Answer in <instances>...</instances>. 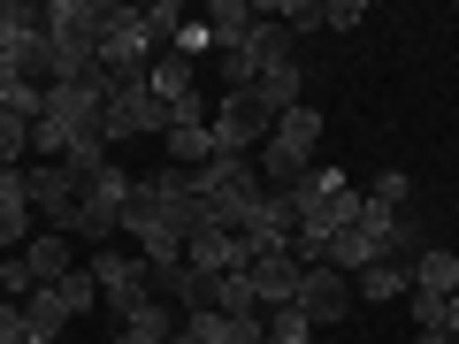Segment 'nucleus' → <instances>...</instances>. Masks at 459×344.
Masks as SVG:
<instances>
[{
  "label": "nucleus",
  "instance_id": "1",
  "mask_svg": "<svg viewBox=\"0 0 459 344\" xmlns=\"http://www.w3.org/2000/svg\"><path fill=\"white\" fill-rule=\"evenodd\" d=\"M192 192L214 207L222 229H246V214L268 199V184H261V168H253V153H214L207 168H192Z\"/></svg>",
  "mask_w": 459,
  "mask_h": 344
},
{
  "label": "nucleus",
  "instance_id": "2",
  "mask_svg": "<svg viewBox=\"0 0 459 344\" xmlns=\"http://www.w3.org/2000/svg\"><path fill=\"white\" fill-rule=\"evenodd\" d=\"M153 69V39H146V8H123L108 0V39H100V77L108 84H131Z\"/></svg>",
  "mask_w": 459,
  "mask_h": 344
},
{
  "label": "nucleus",
  "instance_id": "3",
  "mask_svg": "<svg viewBox=\"0 0 459 344\" xmlns=\"http://www.w3.org/2000/svg\"><path fill=\"white\" fill-rule=\"evenodd\" d=\"M100 131H108V146H123V138H169V108L153 99V84H146V77H131V84H108Z\"/></svg>",
  "mask_w": 459,
  "mask_h": 344
},
{
  "label": "nucleus",
  "instance_id": "4",
  "mask_svg": "<svg viewBox=\"0 0 459 344\" xmlns=\"http://www.w3.org/2000/svg\"><path fill=\"white\" fill-rule=\"evenodd\" d=\"M84 268L100 276V298H108V314H123V322H131L138 306H153V268L138 261V253H115V245H100Z\"/></svg>",
  "mask_w": 459,
  "mask_h": 344
},
{
  "label": "nucleus",
  "instance_id": "5",
  "mask_svg": "<svg viewBox=\"0 0 459 344\" xmlns=\"http://www.w3.org/2000/svg\"><path fill=\"white\" fill-rule=\"evenodd\" d=\"M214 153H253V146H268V131H276V115L261 108V92H222L214 99Z\"/></svg>",
  "mask_w": 459,
  "mask_h": 344
},
{
  "label": "nucleus",
  "instance_id": "6",
  "mask_svg": "<svg viewBox=\"0 0 459 344\" xmlns=\"http://www.w3.org/2000/svg\"><path fill=\"white\" fill-rule=\"evenodd\" d=\"M299 314H307L314 329H337L344 314H352V276H337V268H307L299 276V298H291Z\"/></svg>",
  "mask_w": 459,
  "mask_h": 344
},
{
  "label": "nucleus",
  "instance_id": "7",
  "mask_svg": "<svg viewBox=\"0 0 459 344\" xmlns=\"http://www.w3.org/2000/svg\"><path fill=\"white\" fill-rule=\"evenodd\" d=\"M16 176H23V199L47 214V229L62 222V214L77 207V192H84V184L69 176V161H31V168H16Z\"/></svg>",
  "mask_w": 459,
  "mask_h": 344
},
{
  "label": "nucleus",
  "instance_id": "8",
  "mask_svg": "<svg viewBox=\"0 0 459 344\" xmlns=\"http://www.w3.org/2000/svg\"><path fill=\"white\" fill-rule=\"evenodd\" d=\"M39 8H23V0H0V69H23L31 77V62H39Z\"/></svg>",
  "mask_w": 459,
  "mask_h": 344
},
{
  "label": "nucleus",
  "instance_id": "9",
  "mask_svg": "<svg viewBox=\"0 0 459 344\" xmlns=\"http://www.w3.org/2000/svg\"><path fill=\"white\" fill-rule=\"evenodd\" d=\"M184 261L192 268H207V276H253V253H246V237H238V229H199L192 245H184Z\"/></svg>",
  "mask_w": 459,
  "mask_h": 344
},
{
  "label": "nucleus",
  "instance_id": "10",
  "mask_svg": "<svg viewBox=\"0 0 459 344\" xmlns=\"http://www.w3.org/2000/svg\"><path fill=\"white\" fill-rule=\"evenodd\" d=\"M268 16H276V8H253V0H214V8H207V31H214V54H238V47H246V39L261 31Z\"/></svg>",
  "mask_w": 459,
  "mask_h": 344
},
{
  "label": "nucleus",
  "instance_id": "11",
  "mask_svg": "<svg viewBox=\"0 0 459 344\" xmlns=\"http://www.w3.org/2000/svg\"><path fill=\"white\" fill-rule=\"evenodd\" d=\"M299 276H307V268H299L291 253H268V261H253V298H261V314L291 306V298H299Z\"/></svg>",
  "mask_w": 459,
  "mask_h": 344
},
{
  "label": "nucleus",
  "instance_id": "12",
  "mask_svg": "<svg viewBox=\"0 0 459 344\" xmlns=\"http://www.w3.org/2000/svg\"><path fill=\"white\" fill-rule=\"evenodd\" d=\"M268 146H283V153H299V161H314V146H322V108H283L276 115V131H268Z\"/></svg>",
  "mask_w": 459,
  "mask_h": 344
},
{
  "label": "nucleus",
  "instance_id": "13",
  "mask_svg": "<svg viewBox=\"0 0 459 344\" xmlns=\"http://www.w3.org/2000/svg\"><path fill=\"white\" fill-rule=\"evenodd\" d=\"M39 229H31V199H23V176L0 184V253H23Z\"/></svg>",
  "mask_w": 459,
  "mask_h": 344
},
{
  "label": "nucleus",
  "instance_id": "14",
  "mask_svg": "<svg viewBox=\"0 0 459 344\" xmlns=\"http://www.w3.org/2000/svg\"><path fill=\"white\" fill-rule=\"evenodd\" d=\"M23 268H31V283H62L69 268H77V261H69V237H62V229H39L31 245H23Z\"/></svg>",
  "mask_w": 459,
  "mask_h": 344
},
{
  "label": "nucleus",
  "instance_id": "15",
  "mask_svg": "<svg viewBox=\"0 0 459 344\" xmlns=\"http://www.w3.org/2000/svg\"><path fill=\"white\" fill-rule=\"evenodd\" d=\"M352 291H360L368 306H391V298L413 291V268H398V261H368L360 276H352Z\"/></svg>",
  "mask_w": 459,
  "mask_h": 344
},
{
  "label": "nucleus",
  "instance_id": "16",
  "mask_svg": "<svg viewBox=\"0 0 459 344\" xmlns=\"http://www.w3.org/2000/svg\"><path fill=\"white\" fill-rule=\"evenodd\" d=\"M413 291L452 298V291H459V253H452V245H429L421 261H413Z\"/></svg>",
  "mask_w": 459,
  "mask_h": 344
},
{
  "label": "nucleus",
  "instance_id": "17",
  "mask_svg": "<svg viewBox=\"0 0 459 344\" xmlns=\"http://www.w3.org/2000/svg\"><path fill=\"white\" fill-rule=\"evenodd\" d=\"M146 84H153V99H184V92H199V69L184 62V54H153V69H146Z\"/></svg>",
  "mask_w": 459,
  "mask_h": 344
},
{
  "label": "nucleus",
  "instance_id": "18",
  "mask_svg": "<svg viewBox=\"0 0 459 344\" xmlns=\"http://www.w3.org/2000/svg\"><path fill=\"white\" fill-rule=\"evenodd\" d=\"M169 337H177V322H169V306H161V298H153V306H138L131 322L115 329V344H169Z\"/></svg>",
  "mask_w": 459,
  "mask_h": 344
},
{
  "label": "nucleus",
  "instance_id": "19",
  "mask_svg": "<svg viewBox=\"0 0 459 344\" xmlns=\"http://www.w3.org/2000/svg\"><path fill=\"white\" fill-rule=\"evenodd\" d=\"M214 161V131L192 123V131H169V168H207Z\"/></svg>",
  "mask_w": 459,
  "mask_h": 344
},
{
  "label": "nucleus",
  "instance_id": "20",
  "mask_svg": "<svg viewBox=\"0 0 459 344\" xmlns=\"http://www.w3.org/2000/svg\"><path fill=\"white\" fill-rule=\"evenodd\" d=\"M54 298H62L69 322H77V314H92V306H100V276H92V268H69V276L54 283Z\"/></svg>",
  "mask_w": 459,
  "mask_h": 344
},
{
  "label": "nucleus",
  "instance_id": "21",
  "mask_svg": "<svg viewBox=\"0 0 459 344\" xmlns=\"http://www.w3.org/2000/svg\"><path fill=\"white\" fill-rule=\"evenodd\" d=\"M23 322H31V329H39V337H54V329H62V322H69V306H62V298H54V283H39V291H31V298H23Z\"/></svg>",
  "mask_w": 459,
  "mask_h": 344
},
{
  "label": "nucleus",
  "instance_id": "22",
  "mask_svg": "<svg viewBox=\"0 0 459 344\" xmlns=\"http://www.w3.org/2000/svg\"><path fill=\"white\" fill-rule=\"evenodd\" d=\"M322 16H329V0H276V23L291 39H307V31H322Z\"/></svg>",
  "mask_w": 459,
  "mask_h": 344
},
{
  "label": "nucleus",
  "instance_id": "23",
  "mask_svg": "<svg viewBox=\"0 0 459 344\" xmlns=\"http://www.w3.org/2000/svg\"><path fill=\"white\" fill-rule=\"evenodd\" d=\"M214 314H230V322L261 314V298H253V276H222V298H214Z\"/></svg>",
  "mask_w": 459,
  "mask_h": 344
},
{
  "label": "nucleus",
  "instance_id": "24",
  "mask_svg": "<svg viewBox=\"0 0 459 344\" xmlns=\"http://www.w3.org/2000/svg\"><path fill=\"white\" fill-rule=\"evenodd\" d=\"M23 153H31V123L23 115H0V168H23Z\"/></svg>",
  "mask_w": 459,
  "mask_h": 344
},
{
  "label": "nucleus",
  "instance_id": "25",
  "mask_svg": "<svg viewBox=\"0 0 459 344\" xmlns=\"http://www.w3.org/2000/svg\"><path fill=\"white\" fill-rule=\"evenodd\" d=\"M268 344H314V322L299 306H276L268 314Z\"/></svg>",
  "mask_w": 459,
  "mask_h": 344
},
{
  "label": "nucleus",
  "instance_id": "26",
  "mask_svg": "<svg viewBox=\"0 0 459 344\" xmlns=\"http://www.w3.org/2000/svg\"><path fill=\"white\" fill-rule=\"evenodd\" d=\"M368 199H376V207H391V214H398V207H406V199H413V176H406V168H383V176L368 184Z\"/></svg>",
  "mask_w": 459,
  "mask_h": 344
},
{
  "label": "nucleus",
  "instance_id": "27",
  "mask_svg": "<svg viewBox=\"0 0 459 344\" xmlns=\"http://www.w3.org/2000/svg\"><path fill=\"white\" fill-rule=\"evenodd\" d=\"M31 291H39V283H31V268H23V253H0V298H16V306H23Z\"/></svg>",
  "mask_w": 459,
  "mask_h": 344
},
{
  "label": "nucleus",
  "instance_id": "28",
  "mask_svg": "<svg viewBox=\"0 0 459 344\" xmlns=\"http://www.w3.org/2000/svg\"><path fill=\"white\" fill-rule=\"evenodd\" d=\"M169 54H184V62L199 69V54H214V31H207V23H184V31L169 39Z\"/></svg>",
  "mask_w": 459,
  "mask_h": 344
},
{
  "label": "nucleus",
  "instance_id": "29",
  "mask_svg": "<svg viewBox=\"0 0 459 344\" xmlns=\"http://www.w3.org/2000/svg\"><path fill=\"white\" fill-rule=\"evenodd\" d=\"M31 337H39V329L23 322V306H16V298H0V344H31Z\"/></svg>",
  "mask_w": 459,
  "mask_h": 344
},
{
  "label": "nucleus",
  "instance_id": "30",
  "mask_svg": "<svg viewBox=\"0 0 459 344\" xmlns=\"http://www.w3.org/2000/svg\"><path fill=\"white\" fill-rule=\"evenodd\" d=\"M413 298V329H437L444 337V298H429V291H406Z\"/></svg>",
  "mask_w": 459,
  "mask_h": 344
},
{
  "label": "nucleus",
  "instance_id": "31",
  "mask_svg": "<svg viewBox=\"0 0 459 344\" xmlns=\"http://www.w3.org/2000/svg\"><path fill=\"white\" fill-rule=\"evenodd\" d=\"M352 23H368V8H360V0H329L322 31H352Z\"/></svg>",
  "mask_w": 459,
  "mask_h": 344
},
{
  "label": "nucleus",
  "instance_id": "32",
  "mask_svg": "<svg viewBox=\"0 0 459 344\" xmlns=\"http://www.w3.org/2000/svg\"><path fill=\"white\" fill-rule=\"evenodd\" d=\"M413 344H452V337H437V329H421V337H413Z\"/></svg>",
  "mask_w": 459,
  "mask_h": 344
},
{
  "label": "nucleus",
  "instance_id": "33",
  "mask_svg": "<svg viewBox=\"0 0 459 344\" xmlns=\"http://www.w3.org/2000/svg\"><path fill=\"white\" fill-rule=\"evenodd\" d=\"M169 344H192V337H184V329H177V337H169Z\"/></svg>",
  "mask_w": 459,
  "mask_h": 344
},
{
  "label": "nucleus",
  "instance_id": "34",
  "mask_svg": "<svg viewBox=\"0 0 459 344\" xmlns=\"http://www.w3.org/2000/svg\"><path fill=\"white\" fill-rule=\"evenodd\" d=\"M8 176H16V168H0V184H8Z\"/></svg>",
  "mask_w": 459,
  "mask_h": 344
},
{
  "label": "nucleus",
  "instance_id": "35",
  "mask_svg": "<svg viewBox=\"0 0 459 344\" xmlns=\"http://www.w3.org/2000/svg\"><path fill=\"white\" fill-rule=\"evenodd\" d=\"M31 344H54V337H31Z\"/></svg>",
  "mask_w": 459,
  "mask_h": 344
},
{
  "label": "nucleus",
  "instance_id": "36",
  "mask_svg": "<svg viewBox=\"0 0 459 344\" xmlns=\"http://www.w3.org/2000/svg\"><path fill=\"white\" fill-rule=\"evenodd\" d=\"M452 253H459V237H452Z\"/></svg>",
  "mask_w": 459,
  "mask_h": 344
}]
</instances>
